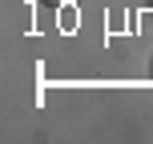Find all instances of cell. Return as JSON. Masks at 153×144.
Returning <instances> with one entry per match:
<instances>
[{
  "mask_svg": "<svg viewBox=\"0 0 153 144\" xmlns=\"http://www.w3.org/2000/svg\"><path fill=\"white\" fill-rule=\"evenodd\" d=\"M40 4H48V8H65V4H76V0H40Z\"/></svg>",
  "mask_w": 153,
  "mask_h": 144,
  "instance_id": "6da1fadb",
  "label": "cell"
}]
</instances>
